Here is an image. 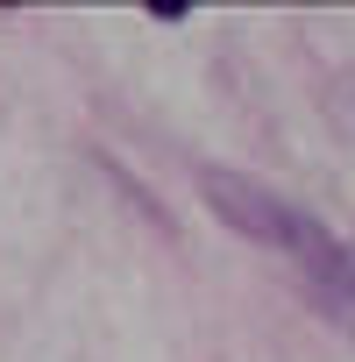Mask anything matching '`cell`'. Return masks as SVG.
Segmentation results:
<instances>
[{
  "label": "cell",
  "mask_w": 355,
  "mask_h": 362,
  "mask_svg": "<svg viewBox=\"0 0 355 362\" xmlns=\"http://www.w3.org/2000/svg\"><path fill=\"white\" fill-rule=\"evenodd\" d=\"M199 192H206L214 221H228L242 242L284 256V263L298 270L305 298L355 341V249H341L334 228L313 221V206L284 199L277 185H263V177H249V170H221V163L199 170Z\"/></svg>",
  "instance_id": "6da1fadb"
}]
</instances>
